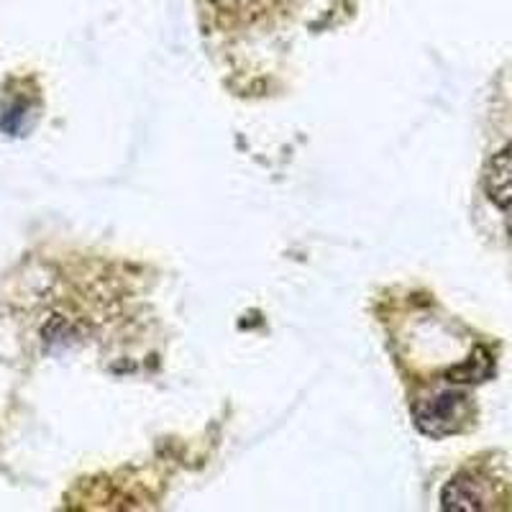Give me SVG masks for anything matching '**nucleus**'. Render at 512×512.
I'll use <instances>...</instances> for the list:
<instances>
[{
	"label": "nucleus",
	"mask_w": 512,
	"mask_h": 512,
	"mask_svg": "<svg viewBox=\"0 0 512 512\" xmlns=\"http://www.w3.org/2000/svg\"><path fill=\"white\" fill-rule=\"evenodd\" d=\"M469 415V402L459 392H438L433 397H425L415 408V423L428 436H448L461 428V423Z\"/></svg>",
	"instance_id": "1"
},
{
	"label": "nucleus",
	"mask_w": 512,
	"mask_h": 512,
	"mask_svg": "<svg viewBox=\"0 0 512 512\" xmlns=\"http://www.w3.org/2000/svg\"><path fill=\"white\" fill-rule=\"evenodd\" d=\"M443 510L448 512H477L492 507V492H489L487 479L477 477V474H459L448 482L443 489Z\"/></svg>",
	"instance_id": "2"
},
{
	"label": "nucleus",
	"mask_w": 512,
	"mask_h": 512,
	"mask_svg": "<svg viewBox=\"0 0 512 512\" xmlns=\"http://www.w3.org/2000/svg\"><path fill=\"white\" fill-rule=\"evenodd\" d=\"M484 185H487L489 198L497 208L505 210L507 226L512 233V144H507L484 172Z\"/></svg>",
	"instance_id": "3"
}]
</instances>
